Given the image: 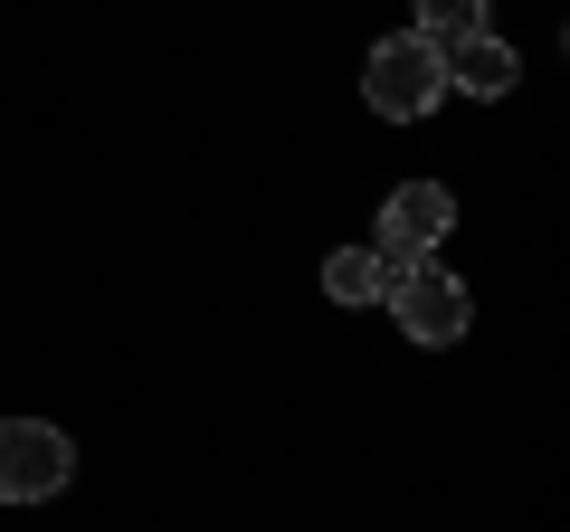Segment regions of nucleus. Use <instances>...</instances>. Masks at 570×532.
Instances as JSON below:
<instances>
[{
	"label": "nucleus",
	"mask_w": 570,
	"mask_h": 532,
	"mask_svg": "<svg viewBox=\"0 0 570 532\" xmlns=\"http://www.w3.org/2000/svg\"><path fill=\"white\" fill-rule=\"evenodd\" d=\"M409 266H419L409 247H333V257H324V295H333V305H381Z\"/></svg>",
	"instance_id": "5"
},
{
	"label": "nucleus",
	"mask_w": 570,
	"mask_h": 532,
	"mask_svg": "<svg viewBox=\"0 0 570 532\" xmlns=\"http://www.w3.org/2000/svg\"><path fill=\"white\" fill-rule=\"evenodd\" d=\"M381 305L400 314V333H409V343H456V333H466V286H456V276H448L438 257H419V266L400 276V286L381 295Z\"/></svg>",
	"instance_id": "3"
},
{
	"label": "nucleus",
	"mask_w": 570,
	"mask_h": 532,
	"mask_svg": "<svg viewBox=\"0 0 570 532\" xmlns=\"http://www.w3.org/2000/svg\"><path fill=\"white\" fill-rule=\"evenodd\" d=\"M438 39H419V29H400V39H381L362 58V96H371V115H390V124H419L428 105H438Z\"/></svg>",
	"instance_id": "1"
},
{
	"label": "nucleus",
	"mask_w": 570,
	"mask_h": 532,
	"mask_svg": "<svg viewBox=\"0 0 570 532\" xmlns=\"http://www.w3.org/2000/svg\"><path fill=\"white\" fill-rule=\"evenodd\" d=\"M438 77L466 86V96H504V86H513V48L494 39V29H466V39L438 48Z\"/></svg>",
	"instance_id": "6"
},
{
	"label": "nucleus",
	"mask_w": 570,
	"mask_h": 532,
	"mask_svg": "<svg viewBox=\"0 0 570 532\" xmlns=\"http://www.w3.org/2000/svg\"><path fill=\"white\" fill-rule=\"evenodd\" d=\"M466 29H485V0H419V39H466Z\"/></svg>",
	"instance_id": "7"
},
{
	"label": "nucleus",
	"mask_w": 570,
	"mask_h": 532,
	"mask_svg": "<svg viewBox=\"0 0 570 532\" xmlns=\"http://www.w3.org/2000/svg\"><path fill=\"white\" fill-rule=\"evenodd\" d=\"M67 475H77V447L48 418H0V504H48Z\"/></svg>",
	"instance_id": "2"
},
{
	"label": "nucleus",
	"mask_w": 570,
	"mask_h": 532,
	"mask_svg": "<svg viewBox=\"0 0 570 532\" xmlns=\"http://www.w3.org/2000/svg\"><path fill=\"white\" fill-rule=\"evenodd\" d=\"M456 228V200L438 181H400L381 200V247H409V257H438V238Z\"/></svg>",
	"instance_id": "4"
}]
</instances>
